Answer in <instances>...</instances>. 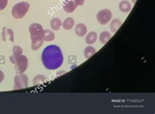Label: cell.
Here are the masks:
<instances>
[{
    "instance_id": "cell-1",
    "label": "cell",
    "mask_w": 155,
    "mask_h": 114,
    "mask_svg": "<svg viewBox=\"0 0 155 114\" xmlns=\"http://www.w3.org/2000/svg\"><path fill=\"white\" fill-rule=\"evenodd\" d=\"M42 62L48 70H56L62 66L64 57L62 50L56 45H49L45 48L43 51Z\"/></svg>"
},
{
    "instance_id": "cell-2",
    "label": "cell",
    "mask_w": 155,
    "mask_h": 114,
    "mask_svg": "<svg viewBox=\"0 0 155 114\" xmlns=\"http://www.w3.org/2000/svg\"><path fill=\"white\" fill-rule=\"evenodd\" d=\"M30 5L28 2H22L16 4L12 9V15L17 19L22 18L30 9Z\"/></svg>"
},
{
    "instance_id": "cell-3",
    "label": "cell",
    "mask_w": 155,
    "mask_h": 114,
    "mask_svg": "<svg viewBox=\"0 0 155 114\" xmlns=\"http://www.w3.org/2000/svg\"><path fill=\"white\" fill-rule=\"evenodd\" d=\"M15 64V71L18 74H23L26 71L28 66V59L25 55H20L18 57L16 60Z\"/></svg>"
},
{
    "instance_id": "cell-4",
    "label": "cell",
    "mask_w": 155,
    "mask_h": 114,
    "mask_svg": "<svg viewBox=\"0 0 155 114\" xmlns=\"http://www.w3.org/2000/svg\"><path fill=\"white\" fill-rule=\"evenodd\" d=\"M97 20L101 25L107 24L112 18V13L109 9H105L99 11L96 16Z\"/></svg>"
},
{
    "instance_id": "cell-5",
    "label": "cell",
    "mask_w": 155,
    "mask_h": 114,
    "mask_svg": "<svg viewBox=\"0 0 155 114\" xmlns=\"http://www.w3.org/2000/svg\"><path fill=\"white\" fill-rule=\"evenodd\" d=\"M28 78L26 75L20 74L15 77L14 89H18L28 87Z\"/></svg>"
},
{
    "instance_id": "cell-6",
    "label": "cell",
    "mask_w": 155,
    "mask_h": 114,
    "mask_svg": "<svg viewBox=\"0 0 155 114\" xmlns=\"http://www.w3.org/2000/svg\"><path fill=\"white\" fill-rule=\"evenodd\" d=\"M43 30H44L42 26L39 24H32L29 27V31L31 35V37L42 36Z\"/></svg>"
},
{
    "instance_id": "cell-7",
    "label": "cell",
    "mask_w": 155,
    "mask_h": 114,
    "mask_svg": "<svg viewBox=\"0 0 155 114\" xmlns=\"http://www.w3.org/2000/svg\"><path fill=\"white\" fill-rule=\"evenodd\" d=\"M31 49L33 50H37L43 45V39L42 36H34V37H31Z\"/></svg>"
},
{
    "instance_id": "cell-8",
    "label": "cell",
    "mask_w": 155,
    "mask_h": 114,
    "mask_svg": "<svg viewBox=\"0 0 155 114\" xmlns=\"http://www.w3.org/2000/svg\"><path fill=\"white\" fill-rule=\"evenodd\" d=\"M3 40L6 41L7 40H9L12 43L14 42V33L13 31L7 27L3 28L2 32Z\"/></svg>"
},
{
    "instance_id": "cell-9",
    "label": "cell",
    "mask_w": 155,
    "mask_h": 114,
    "mask_svg": "<svg viewBox=\"0 0 155 114\" xmlns=\"http://www.w3.org/2000/svg\"><path fill=\"white\" fill-rule=\"evenodd\" d=\"M77 5L73 0H66L64 4V9L68 13H71L75 10Z\"/></svg>"
},
{
    "instance_id": "cell-10",
    "label": "cell",
    "mask_w": 155,
    "mask_h": 114,
    "mask_svg": "<svg viewBox=\"0 0 155 114\" xmlns=\"http://www.w3.org/2000/svg\"><path fill=\"white\" fill-rule=\"evenodd\" d=\"M22 54V49L18 46H15L13 47V54L10 57V61L11 63L15 64L16 60L18 58V57Z\"/></svg>"
},
{
    "instance_id": "cell-11",
    "label": "cell",
    "mask_w": 155,
    "mask_h": 114,
    "mask_svg": "<svg viewBox=\"0 0 155 114\" xmlns=\"http://www.w3.org/2000/svg\"><path fill=\"white\" fill-rule=\"evenodd\" d=\"M75 33L77 36H83L87 34V27L84 24H77L75 27Z\"/></svg>"
},
{
    "instance_id": "cell-12",
    "label": "cell",
    "mask_w": 155,
    "mask_h": 114,
    "mask_svg": "<svg viewBox=\"0 0 155 114\" xmlns=\"http://www.w3.org/2000/svg\"><path fill=\"white\" fill-rule=\"evenodd\" d=\"M42 38L43 40L45 41H52L55 38V35L54 33L49 30H43L42 33Z\"/></svg>"
},
{
    "instance_id": "cell-13",
    "label": "cell",
    "mask_w": 155,
    "mask_h": 114,
    "mask_svg": "<svg viewBox=\"0 0 155 114\" xmlns=\"http://www.w3.org/2000/svg\"><path fill=\"white\" fill-rule=\"evenodd\" d=\"M119 9L120 11H122V13H128V12L131 10V5L130 3L128 2V1H122L120 3H119Z\"/></svg>"
},
{
    "instance_id": "cell-14",
    "label": "cell",
    "mask_w": 155,
    "mask_h": 114,
    "mask_svg": "<svg viewBox=\"0 0 155 114\" xmlns=\"http://www.w3.org/2000/svg\"><path fill=\"white\" fill-rule=\"evenodd\" d=\"M62 24V21H61V20L58 18H54L51 20V27L52 29L54 31L60 30Z\"/></svg>"
},
{
    "instance_id": "cell-15",
    "label": "cell",
    "mask_w": 155,
    "mask_h": 114,
    "mask_svg": "<svg viewBox=\"0 0 155 114\" xmlns=\"http://www.w3.org/2000/svg\"><path fill=\"white\" fill-rule=\"evenodd\" d=\"M75 21L72 18L69 17L64 20L63 22V27L64 30H69L72 29V27L74 26Z\"/></svg>"
},
{
    "instance_id": "cell-16",
    "label": "cell",
    "mask_w": 155,
    "mask_h": 114,
    "mask_svg": "<svg viewBox=\"0 0 155 114\" xmlns=\"http://www.w3.org/2000/svg\"><path fill=\"white\" fill-rule=\"evenodd\" d=\"M121 25H122V22L120 20L114 19L111 22V25H110V27H111V30H112V31L115 33V32H117V31L119 29Z\"/></svg>"
},
{
    "instance_id": "cell-17",
    "label": "cell",
    "mask_w": 155,
    "mask_h": 114,
    "mask_svg": "<svg viewBox=\"0 0 155 114\" xmlns=\"http://www.w3.org/2000/svg\"><path fill=\"white\" fill-rule=\"evenodd\" d=\"M97 40V34L95 32L92 31L91 33H89L88 35L86 37V43L88 44H94Z\"/></svg>"
},
{
    "instance_id": "cell-18",
    "label": "cell",
    "mask_w": 155,
    "mask_h": 114,
    "mask_svg": "<svg viewBox=\"0 0 155 114\" xmlns=\"http://www.w3.org/2000/svg\"><path fill=\"white\" fill-rule=\"evenodd\" d=\"M96 50L92 46H87L84 50V55L86 58L88 59L96 53Z\"/></svg>"
},
{
    "instance_id": "cell-19",
    "label": "cell",
    "mask_w": 155,
    "mask_h": 114,
    "mask_svg": "<svg viewBox=\"0 0 155 114\" xmlns=\"http://www.w3.org/2000/svg\"><path fill=\"white\" fill-rule=\"evenodd\" d=\"M111 35L107 31H104L100 35V40L102 44H105L111 39Z\"/></svg>"
},
{
    "instance_id": "cell-20",
    "label": "cell",
    "mask_w": 155,
    "mask_h": 114,
    "mask_svg": "<svg viewBox=\"0 0 155 114\" xmlns=\"http://www.w3.org/2000/svg\"><path fill=\"white\" fill-rule=\"evenodd\" d=\"M8 0H0V11H3L7 7Z\"/></svg>"
},
{
    "instance_id": "cell-21",
    "label": "cell",
    "mask_w": 155,
    "mask_h": 114,
    "mask_svg": "<svg viewBox=\"0 0 155 114\" xmlns=\"http://www.w3.org/2000/svg\"><path fill=\"white\" fill-rule=\"evenodd\" d=\"M73 1H74L77 6H81L83 5L85 0H73Z\"/></svg>"
},
{
    "instance_id": "cell-22",
    "label": "cell",
    "mask_w": 155,
    "mask_h": 114,
    "mask_svg": "<svg viewBox=\"0 0 155 114\" xmlns=\"http://www.w3.org/2000/svg\"><path fill=\"white\" fill-rule=\"evenodd\" d=\"M4 74H3V72L0 70V84H1L2 81H3V80H4Z\"/></svg>"
},
{
    "instance_id": "cell-23",
    "label": "cell",
    "mask_w": 155,
    "mask_h": 114,
    "mask_svg": "<svg viewBox=\"0 0 155 114\" xmlns=\"http://www.w3.org/2000/svg\"><path fill=\"white\" fill-rule=\"evenodd\" d=\"M132 1L133 3H135L136 2V1H137V0H132Z\"/></svg>"
}]
</instances>
